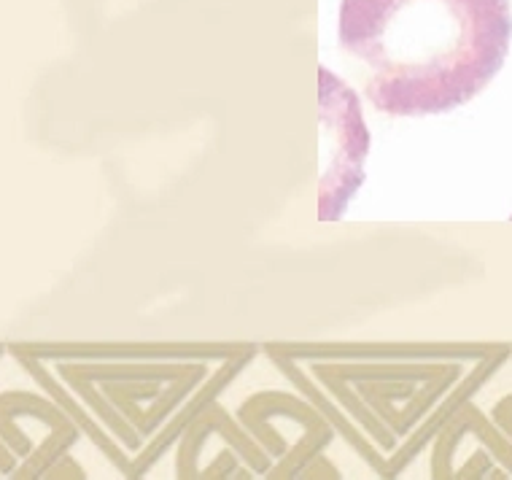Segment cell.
Segmentation results:
<instances>
[{"instance_id":"1","label":"cell","mask_w":512,"mask_h":480,"mask_svg":"<svg viewBox=\"0 0 512 480\" xmlns=\"http://www.w3.org/2000/svg\"><path fill=\"white\" fill-rule=\"evenodd\" d=\"M510 41V0L340 3V44L367 65V98L380 114L467 106L502 71Z\"/></svg>"}]
</instances>
